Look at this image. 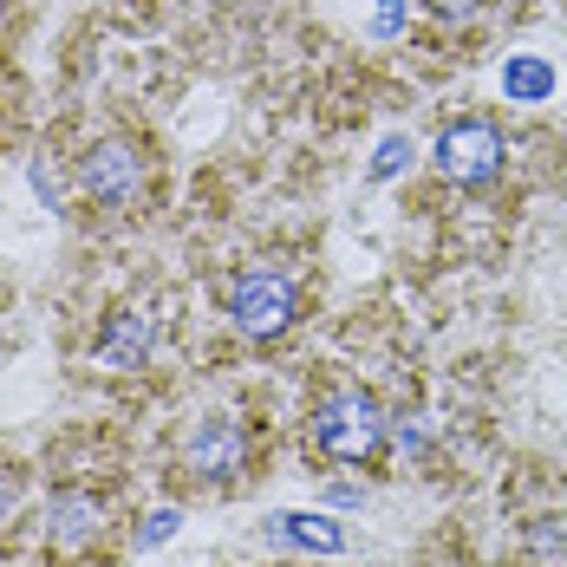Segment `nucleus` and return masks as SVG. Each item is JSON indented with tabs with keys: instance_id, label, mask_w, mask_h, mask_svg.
Segmentation results:
<instances>
[{
	"instance_id": "nucleus-8",
	"label": "nucleus",
	"mask_w": 567,
	"mask_h": 567,
	"mask_svg": "<svg viewBox=\"0 0 567 567\" xmlns=\"http://www.w3.org/2000/svg\"><path fill=\"white\" fill-rule=\"evenodd\" d=\"M275 535L293 542V548H320V555H340L346 535L327 522V515H275Z\"/></svg>"
},
{
	"instance_id": "nucleus-6",
	"label": "nucleus",
	"mask_w": 567,
	"mask_h": 567,
	"mask_svg": "<svg viewBox=\"0 0 567 567\" xmlns=\"http://www.w3.org/2000/svg\"><path fill=\"white\" fill-rule=\"evenodd\" d=\"M151 352H157V327L144 320V313H112L105 327H99V340H92V359L105 365V372H144L151 365Z\"/></svg>"
},
{
	"instance_id": "nucleus-3",
	"label": "nucleus",
	"mask_w": 567,
	"mask_h": 567,
	"mask_svg": "<svg viewBox=\"0 0 567 567\" xmlns=\"http://www.w3.org/2000/svg\"><path fill=\"white\" fill-rule=\"evenodd\" d=\"M144 183H151V164H144V151H137L131 137H105V144H92V151L79 157V189H85L92 203H105V209L137 203Z\"/></svg>"
},
{
	"instance_id": "nucleus-13",
	"label": "nucleus",
	"mask_w": 567,
	"mask_h": 567,
	"mask_svg": "<svg viewBox=\"0 0 567 567\" xmlns=\"http://www.w3.org/2000/svg\"><path fill=\"white\" fill-rule=\"evenodd\" d=\"M0 359H7V333H0Z\"/></svg>"
},
{
	"instance_id": "nucleus-9",
	"label": "nucleus",
	"mask_w": 567,
	"mask_h": 567,
	"mask_svg": "<svg viewBox=\"0 0 567 567\" xmlns=\"http://www.w3.org/2000/svg\"><path fill=\"white\" fill-rule=\"evenodd\" d=\"M503 85H509L515 99H542V92L555 85V72H548V65H535V59H515L509 72H503Z\"/></svg>"
},
{
	"instance_id": "nucleus-4",
	"label": "nucleus",
	"mask_w": 567,
	"mask_h": 567,
	"mask_svg": "<svg viewBox=\"0 0 567 567\" xmlns=\"http://www.w3.org/2000/svg\"><path fill=\"white\" fill-rule=\"evenodd\" d=\"M437 176L444 183H463V189H483L489 176L503 171V131L489 124V117H463V124H451L444 137H437Z\"/></svg>"
},
{
	"instance_id": "nucleus-10",
	"label": "nucleus",
	"mask_w": 567,
	"mask_h": 567,
	"mask_svg": "<svg viewBox=\"0 0 567 567\" xmlns=\"http://www.w3.org/2000/svg\"><path fill=\"white\" fill-rule=\"evenodd\" d=\"M176 535V509H157V515H144V528H137V542L151 548V542H171Z\"/></svg>"
},
{
	"instance_id": "nucleus-12",
	"label": "nucleus",
	"mask_w": 567,
	"mask_h": 567,
	"mask_svg": "<svg viewBox=\"0 0 567 567\" xmlns=\"http://www.w3.org/2000/svg\"><path fill=\"white\" fill-rule=\"evenodd\" d=\"M7 515H13V470L0 463V522H7Z\"/></svg>"
},
{
	"instance_id": "nucleus-2",
	"label": "nucleus",
	"mask_w": 567,
	"mask_h": 567,
	"mask_svg": "<svg viewBox=\"0 0 567 567\" xmlns=\"http://www.w3.org/2000/svg\"><path fill=\"white\" fill-rule=\"evenodd\" d=\"M293 313H300V293H293V281H287L281 268H241L235 287H228V320H235V333H248V340L287 333Z\"/></svg>"
},
{
	"instance_id": "nucleus-7",
	"label": "nucleus",
	"mask_w": 567,
	"mask_h": 567,
	"mask_svg": "<svg viewBox=\"0 0 567 567\" xmlns=\"http://www.w3.org/2000/svg\"><path fill=\"white\" fill-rule=\"evenodd\" d=\"M99 528H105V503L92 489H59V496H47V542L53 548L79 555V548L99 542Z\"/></svg>"
},
{
	"instance_id": "nucleus-5",
	"label": "nucleus",
	"mask_w": 567,
	"mask_h": 567,
	"mask_svg": "<svg viewBox=\"0 0 567 567\" xmlns=\"http://www.w3.org/2000/svg\"><path fill=\"white\" fill-rule=\"evenodd\" d=\"M241 463H248V431H241L235 417L209 411V417H196V424L183 431V470H189L196 483H235Z\"/></svg>"
},
{
	"instance_id": "nucleus-1",
	"label": "nucleus",
	"mask_w": 567,
	"mask_h": 567,
	"mask_svg": "<svg viewBox=\"0 0 567 567\" xmlns=\"http://www.w3.org/2000/svg\"><path fill=\"white\" fill-rule=\"evenodd\" d=\"M313 444L333 463H365L385 444V404L372 392H333L313 411Z\"/></svg>"
},
{
	"instance_id": "nucleus-11",
	"label": "nucleus",
	"mask_w": 567,
	"mask_h": 567,
	"mask_svg": "<svg viewBox=\"0 0 567 567\" xmlns=\"http://www.w3.org/2000/svg\"><path fill=\"white\" fill-rule=\"evenodd\" d=\"M424 7H431L437 20H470V13H476L483 0H424Z\"/></svg>"
}]
</instances>
